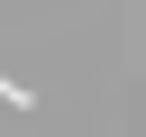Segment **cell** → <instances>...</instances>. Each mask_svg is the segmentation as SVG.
<instances>
[{"label": "cell", "instance_id": "1", "mask_svg": "<svg viewBox=\"0 0 146 137\" xmlns=\"http://www.w3.org/2000/svg\"><path fill=\"white\" fill-rule=\"evenodd\" d=\"M0 110H36V91H27L18 73H0Z\"/></svg>", "mask_w": 146, "mask_h": 137}]
</instances>
